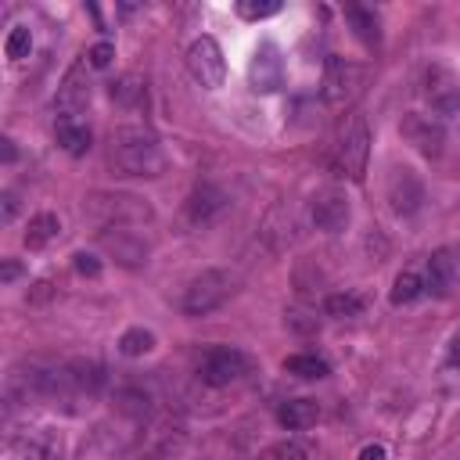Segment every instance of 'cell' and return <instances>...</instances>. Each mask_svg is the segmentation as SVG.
<instances>
[{
    "label": "cell",
    "mask_w": 460,
    "mask_h": 460,
    "mask_svg": "<svg viewBox=\"0 0 460 460\" xmlns=\"http://www.w3.org/2000/svg\"><path fill=\"white\" fill-rule=\"evenodd\" d=\"M108 158L122 176H162L165 172V151L158 137L144 126H119L111 133Z\"/></svg>",
    "instance_id": "cell-1"
},
{
    "label": "cell",
    "mask_w": 460,
    "mask_h": 460,
    "mask_svg": "<svg viewBox=\"0 0 460 460\" xmlns=\"http://www.w3.org/2000/svg\"><path fill=\"white\" fill-rule=\"evenodd\" d=\"M86 216H93L104 226H140L151 223V205L137 194H111V190H97L86 198Z\"/></svg>",
    "instance_id": "cell-2"
},
{
    "label": "cell",
    "mask_w": 460,
    "mask_h": 460,
    "mask_svg": "<svg viewBox=\"0 0 460 460\" xmlns=\"http://www.w3.org/2000/svg\"><path fill=\"white\" fill-rule=\"evenodd\" d=\"M234 295V277L226 270H201L187 288H183V313L187 316H208L219 305H226V298Z\"/></svg>",
    "instance_id": "cell-3"
},
{
    "label": "cell",
    "mask_w": 460,
    "mask_h": 460,
    "mask_svg": "<svg viewBox=\"0 0 460 460\" xmlns=\"http://www.w3.org/2000/svg\"><path fill=\"white\" fill-rule=\"evenodd\" d=\"M252 356L248 352H241V349H234V345H216V349H208L205 356H201V363H198V377H201V385H208V388H226V385H237V381H244L248 374H252Z\"/></svg>",
    "instance_id": "cell-4"
},
{
    "label": "cell",
    "mask_w": 460,
    "mask_h": 460,
    "mask_svg": "<svg viewBox=\"0 0 460 460\" xmlns=\"http://www.w3.org/2000/svg\"><path fill=\"white\" fill-rule=\"evenodd\" d=\"M367 155H370V129L363 115H349L341 133H338V165L349 180H363L367 172Z\"/></svg>",
    "instance_id": "cell-5"
},
{
    "label": "cell",
    "mask_w": 460,
    "mask_h": 460,
    "mask_svg": "<svg viewBox=\"0 0 460 460\" xmlns=\"http://www.w3.org/2000/svg\"><path fill=\"white\" fill-rule=\"evenodd\" d=\"M187 72L205 86V90H219L223 79H226V61H223V50L212 36H198L190 47H187Z\"/></svg>",
    "instance_id": "cell-6"
},
{
    "label": "cell",
    "mask_w": 460,
    "mask_h": 460,
    "mask_svg": "<svg viewBox=\"0 0 460 460\" xmlns=\"http://www.w3.org/2000/svg\"><path fill=\"white\" fill-rule=\"evenodd\" d=\"M359 86H363V68H359V65H352V61H345V58H338V54H331V58L323 61L320 93H323L327 104H345V101H352V97L359 93Z\"/></svg>",
    "instance_id": "cell-7"
},
{
    "label": "cell",
    "mask_w": 460,
    "mask_h": 460,
    "mask_svg": "<svg viewBox=\"0 0 460 460\" xmlns=\"http://www.w3.org/2000/svg\"><path fill=\"white\" fill-rule=\"evenodd\" d=\"M7 460H65V438L54 428H32L7 442Z\"/></svg>",
    "instance_id": "cell-8"
},
{
    "label": "cell",
    "mask_w": 460,
    "mask_h": 460,
    "mask_svg": "<svg viewBox=\"0 0 460 460\" xmlns=\"http://www.w3.org/2000/svg\"><path fill=\"white\" fill-rule=\"evenodd\" d=\"M248 83L255 93H273L284 86V58L273 40H262L248 61Z\"/></svg>",
    "instance_id": "cell-9"
},
{
    "label": "cell",
    "mask_w": 460,
    "mask_h": 460,
    "mask_svg": "<svg viewBox=\"0 0 460 460\" xmlns=\"http://www.w3.org/2000/svg\"><path fill=\"white\" fill-rule=\"evenodd\" d=\"M399 133H402V140L413 144L424 158H438L442 147H446V126H442L438 119H431V115H420V111L402 115Z\"/></svg>",
    "instance_id": "cell-10"
},
{
    "label": "cell",
    "mask_w": 460,
    "mask_h": 460,
    "mask_svg": "<svg viewBox=\"0 0 460 460\" xmlns=\"http://www.w3.org/2000/svg\"><path fill=\"white\" fill-rule=\"evenodd\" d=\"M309 212H313L316 230H323V234H341V230L349 226V198H345L338 187L316 190Z\"/></svg>",
    "instance_id": "cell-11"
},
{
    "label": "cell",
    "mask_w": 460,
    "mask_h": 460,
    "mask_svg": "<svg viewBox=\"0 0 460 460\" xmlns=\"http://www.w3.org/2000/svg\"><path fill=\"white\" fill-rule=\"evenodd\" d=\"M86 61L83 65H75L65 79H61V86H58V101H54V108H58V115L61 119H79L83 111H86V104H90V79H86Z\"/></svg>",
    "instance_id": "cell-12"
},
{
    "label": "cell",
    "mask_w": 460,
    "mask_h": 460,
    "mask_svg": "<svg viewBox=\"0 0 460 460\" xmlns=\"http://www.w3.org/2000/svg\"><path fill=\"white\" fill-rule=\"evenodd\" d=\"M101 244L122 262V266H140L147 255V244L129 230V226H104L101 230Z\"/></svg>",
    "instance_id": "cell-13"
},
{
    "label": "cell",
    "mask_w": 460,
    "mask_h": 460,
    "mask_svg": "<svg viewBox=\"0 0 460 460\" xmlns=\"http://www.w3.org/2000/svg\"><path fill=\"white\" fill-rule=\"evenodd\" d=\"M388 201L399 216H413L424 201V190H420V180L410 172V169H395L392 183H388Z\"/></svg>",
    "instance_id": "cell-14"
},
{
    "label": "cell",
    "mask_w": 460,
    "mask_h": 460,
    "mask_svg": "<svg viewBox=\"0 0 460 460\" xmlns=\"http://www.w3.org/2000/svg\"><path fill=\"white\" fill-rule=\"evenodd\" d=\"M223 208H226V198H223V190H219V187H212V183L194 187V194L187 198V219H190L194 226L212 223Z\"/></svg>",
    "instance_id": "cell-15"
},
{
    "label": "cell",
    "mask_w": 460,
    "mask_h": 460,
    "mask_svg": "<svg viewBox=\"0 0 460 460\" xmlns=\"http://www.w3.org/2000/svg\"><path fill=\"white\" fill-rule=\"evenodd\" d=\"M115 410L126 413V417H133V420H147L155 413V395L144 385H122L115 392Z\"/></svg>",
    "instance_id": "cell-16"
},
{
    "label": "cell",
    "mask_w": 460,
    "mask_h": 460,
    "mask_svg": "<svg viewBox=\"0 0 460 460\" xmlns=\"http://www.w3.org/2000/svg\"><path fill=\"white\" fill-rule=\"evenodd\" d=\"M277 420L288 431H305V428H313L320 420V402L316 399H288V402H280Z\"/></svg>",
    "instance_id": "cell-17"
},
{
    "label": "cell",
    "mask_w": 460,
    "mask_h": 460,
    "mask_svg": "<svg viewBox=\"0 0 460 460\" xmlns=\"http://www.w3.org/2000/svg\"><path fill=\"white\" fill-rule=\"evenodd\" d=\"M428 97H431V108H438V111L460 108V86H456V79L446 68H431V75H428Z\"/></svg>",
    "instance_id": "cell-18"
},
{
    "label": "cell",
    "mask_w": 460,
    "mask_h": 460,
    "mask_svg": "<svg viewBox=\"0 0 460 460\" xmlns=\"http://www.w3.org/2000/svg\"><path fill=\"white\" fill-rule=\"evenodd\" d=\"M54 133H58V144H61L68 155L79 158V155L90 151V126H86L83 119H61V115H58Z\"/></svg>",
    "instance_id": "cell-19"
},
{
    "label": "cell",
    "mask_w": 460,
    "mask_h": 460,
    "mask_svg": "<svg viewBox=\"0 0 460 460\" xmlns=\"http://www.w3.org/2000/svg\"><path fill=\"white\" fill-rule=\"evenodd\" d=\"M428 288H431L435 295H449V291L456 288V259H453L446 248L428 259Z\"/></svg>",
    "instance_id": "cell-20"
},
{
    "label": "cell",
    "mask_w": 460,
    "mask_h": 460,
    "mask_svg": "<svg viewBox=\"0 0 460 460\" xmlns=\"http://www.w3.org/2000/svg\"><path fill=\"white\" fill-rule=\"evenodd\" d=\"M58 230H61V219L54 216V212H36L32 219H29V230H25V248L29 252H40V248H47L54 237H58Z\"/></svg>",
    "instance_id": "cell-21"
},
{
    "label": "cell",
    "mask_w": 460,
    "mask_h": 460,
    "mask_svg": "<svg viewBox=\"0 0 460 460\" xmlns=\"http://www.w3.org/2000/svg\"><path fill=\"white\" fill-rule=\"evenodd\" d=\"M345 22L352 25V32L367 43V47H377L381 43V29H377V14L370 7H359V4H349L345 7Z\"/></svg>",
    "instance_id": "cell-22"
},
{
    "label": "cell",
    "mask_w": 460,
    "mask_h": 460,
    "mask_svg": "<svg viewBox=\"0 0 460 460\" xmlns=\"http://www.w3.org/2000/svg\"><path fill=\"white\" fill-rule=\"evenodd\" d=\"M284 370L295 374V377H305V381H316V377H327L331 374L327 359L316 356V352H295V356H288L284 359Z\"/></svg>",
    "instance_id": "cell-23"
},
{
    "label": "cell",
    "mask_w": 460,
    "mask_h": 460,
    "mask_svg": "<svg viewBox=\"0 0 460 460\" xmlns=\"http://www.w3.org/2000/svg\"><path fill=\"white\" fill-rule=\"evenodd\" d=\"M144 97H147L144 79H140V75H133V72L111 83V101H119L122 108H137V104H144Z\"/></svg>",
    "instance_id": "cell-24"
},
{
    "label": "cell",
    "mask_w": 460,
    "mask_h": 460,
    "mask_svg": "<svg viewBox=\"0 0 460 460\" xmlns=\"http://www.w3.org/2000/svg\"><path fill=\"white\" fill-rule=\"evenodd\" d=\"M259 460H316V449L309 442H302V438H284V442L270 446Z\"/></svg>",
    "instance_id": "cell-25"
},
{
    "label": "cell",
    "mask_w": 460,
    "mask_h": 460,
    "mask_svg": "<svg viewBox=\"0 0 460 460\" xmlns=\"http://www.w3.org/2000/svg\"><path fill=\"white\" fill-rule=\"evenodd\" d=\"M151 349H155V334H151L147 327H129V331H122V338H119V352L129 356V359L147 356Z\"/></svg>",
    "instance_id": "cell-26"
},
{
    "label": "cell",
    "mask_w": 460,
    "mask_h": 460,
    "mask_svg": "<svg viewBox=\"0 0 460 460\" xmlns=\"http://www.w3.org/2000/svg\"><path fill=\"white\" fill-rule=\"evenodd\" d=\"M420 295H424V280L413 270H402L395 277V284H392V305H406V302H413Z\"/></svg>",
    "instance_id": "cell-27"
},
{
    "label": "cell",
    "mask_w": 460,
    "mask_h": 460,
    "mask_svg": "<svg viewBox=\"0 0 460 460\" xmlns=\"http://www.w3.org/2000/svg\"><path fill=\"white\" fill-rule=\"evenodd\" d=\"M323 313L327 316H338V320H349V316H359L363 313V298L359 295H327V302H323Z\"/></svg>",
    "instance_id": "cell-28"
},
{
    "label": "cell",
    "mask_w": 460,
    "mask_h": 460,
    "mask_svg": "<svg viewBox=\"0 0 460 460\" xmlns=\"http://www.w3.org/2000/svg\"><path fill=\"white\" fill-rule=\"evenodd\" d=\"M280 11V0H237V14L244 22H259V18H273Z\"/></svg>",
    "instance_id": "cell-29"
},
{
    "label": "cell",
    "mask_w": 460,
    "mask_h": 460,
    "mask_svg": "<svg viewBox=\"0 0 460 460\" xmlns=\"http://www.w3.org/2000/svg\"><path fill=\"white\" fill-rule=\"evenodd\" d=\"M4 50H7V58H11V61H22V58H29V50H32V32H29L25 25H14V29L7 32V43H4Z\"/></svg>",
    "instance_id": "cell-30"
},
{
    "label": "cell",
    "mask_w": 460,
    "mask_h": 460,
    "mask_svg": "<svg viewBox=\"0 0 460 460\" xmlns=\"http://www.w3.org/2000/svg\"><path fill=\"white\" fill-rule=\"evenodd\" d=\"M111 58H115V43L101 40V43H93V47L86 50V58H83V61H86L90 68H104V65H108Z\"/></svg>",
    "instance_id": "cell-31"
},
{
    "label": "cell",
    "mask_w": 460,
    "mask_h": 460,
    "mask_svg": "<svg viewBox=\"0 0 460 460\" xmlns=\"http://www.w3.org/2000/svg\"><path fill=\"white\" fill-rule=\"evenodd\" d=\"M288 323H291L295 331H316L320 320H316L313 309H291V313H288Z\"/></svg>",
    "instance_id": "cell-32"
},
{
    "label": "cell",
    "mask_w": 460,
    "mask_h": 460,
    "mask_svg": "<svg viewBox=\"0 0 460 460\" xmlns=\"http://www.w3.org/2000/svg\"><path fill=\"white\" fill-rule=\"evenodd\" d=\"M75 273H83V277H97V273H101V262H97L93 255L79 252V255H75Z\"/></svg>",
    "instance_id": "cell-33"
},
{
    "label": "cell",
    "mask_w": 460,
    "mask_h": 460,
    "mask_svg": "<svg viewBox=\"0 0 460 460\" xmlns=\"http://www.w3.org/2000/svg\"><path fill=\"white\" fill-rule=\"evenodd\" d=\"M356 460H388V453H385V446L381 442H367L363 449H359V456Z\"/></svg>",
    "instance_id": "cell-34"
},
{
    "label": "cell",
    "mask_w": 460,
    "mask_h": 460,
    "mask_svg": "<svg viewBox=\"0 0 460 460\" xmlns=\"http://www.w3.org/2000/svg\"><path fill=\"white\" fill-rule=\"evenodd\" d=\"M18 277H22V262H18V259H7L4 270H0V280L11 284V280H18Z\"/></svg>",
    "instance_id": "cell-35"
},
{
    "label": "cell",
    "mask_w": 460,
    "mask_h": 460,
    "mask_svg": "<svg viewBox=\"0 0 460 460\" xmlns=\"http://www.w3.org/2000/svg\"><path fill=\"white\" fill-rule=\"evenodd\" d=\"M14 212H18V198L7 190V194H4V223H11V219H14Z\"/></svg>",
    "instance_id": "cell-36"
},
{
    "label": "cell",
    "mask_w": 460,
    "mask_h": 460,
    "mask_svg": "<svg viewBox=\"0 0 460 460\" xmlns=\"http://www.w3.org/2000/svg\"><path fill=\"white\" fill-rule=\"evenodd\" d=\"M4 162H14V140L4 137Z\"/></svg>",
    "instance_id": "cell-37"
}]
</instances>
